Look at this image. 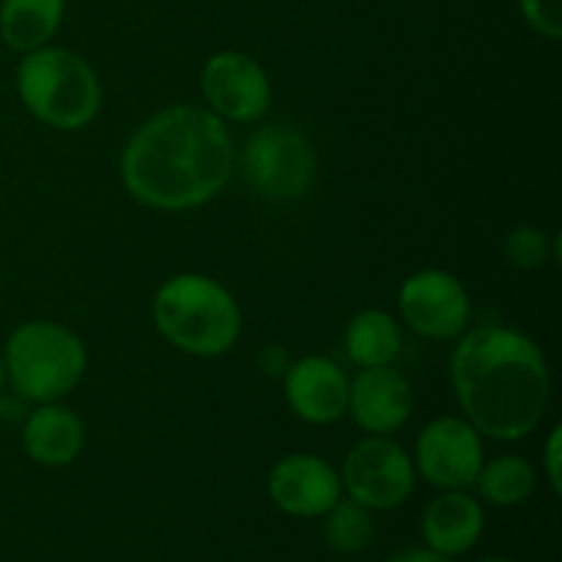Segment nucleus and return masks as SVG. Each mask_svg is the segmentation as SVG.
<instances>
[{
    "mask_svg": "<svg viewBox=\"0 0 562 562\" xmlns=\"http://www.w3.org/2000/svg\"><path fill=\"white\" fill-rule=\"evenodd\" d=\"M324 519V541L329 543V549L340 554H357L362 549H368L373 543V516L371 510L362 508L355 499L340 497Z\"/></svg>",
    "mask_w": 562,
    "mask_h": 562,
    "instance_id": "6ab92c4d",
    "label": "nucleus"
},
{
    "mask_svg": "<svg viewBox=\"0 0 562 562\" xmlns=\"http://www.w3.org/2000/svg\"><path fill=\"white\" fill-rule=\"evenodd\" d=\"M16 91L42 124L66 132L91 124L102 108V86L88 60L49 44L31 49L20 60Z\"/></svg>",
    "mask_w": 562,
    "mask_h": 562,
    "instance_id": "20e7f679",
    "label": "nucleus"
},
{
    "mask_svg": "<svg viewBox=\"0 0 562 562\" xmlns=\"http://www.w3.org/2000/svg\"><path fill=\"white\" fill-rule=\"evenodd\" d=\"M258 366H261L263 373H269V376H283L291 366L289 351H285L283 346H267V349L261 351V357H258Z\"/></svg>",
    "mask_w": 562,
    "mask_h": 562,
    "instance_id": "5701e85b",
    "label": "nucleus"
},
{
    "mask_svg": "<svg viewBox=\"0 0 562 562\" xmlns=\"http://www.w3.org/2000/svg\"><path fill=\"white\" fill-rule=\"evenodd\" d=\"M3 384H5V366H3V357H0V393H3Z\"/></svg>",
    "mask_w": 562,
    "mask_h": 562,
    "instance_id": "393cba45",
    "label": "nucleus"
},
{
    "mask_svg": "<svg viewBox=\"0 0 562 562\" xmlns=\"http://www.w3.org/2000/svg\"><path fill=\"white\" fill-rule=\"evenodd\" d=\"M505 258L514 263L516 269H541L552 256H558V245L547 236V231L536 228V225H519L505 236Z\"/></svg>",
    "mask_w": 562,
    "mask_h": 562,
    "instance_id": "aec40b11",
    "label": "nucleus"
},
{
    "mask_svg": "<svg viewBox=\"0 0 562 562\" xmlns=\"http://www.w3.org/2000/svg\"><path fill=\"white\" fill-rule=\"evenodd\" d=\"M404 322L423 338H459L472 316L470 294L456 274L445 269H423L409 274L398 291Z\"/></svg>",
    "mask_w": 562,
    "mask_h": 562,
    "instance_id": "1a4fd4ad",
    "label": "nucleus"
},
{
    "mask_svg": "<svg viewBox=\"0 0 562 562\" xmlns=\"http://www.w3.org/2000/svg\"><path fill=\"white\" fill-rule=\"evenodd\" d=\"M475 483L486 503L510 508V505L525 503L536 492V470L530 467V461L519 459V456H499L488 464L483 461Z\"/></svg>",
    "mask_w": 562,
    "mask_h": 562,
    "instance_id": "a211bd4d",
    "label": "nucleus"
},
{
    "mask_svg": "<svg viewBox=\"0 0 562 562\" xmlns=\"http://www.w3.org/2000/svg\"><path fill=\"white\" fill-rule=\"evenodd\" d=\"M415 464L398 442L384 434L362 439L346 456L340 483L368 510H393L415 492Z\"/></svg>",
    "mask_w": 562,
    "mask_h": 562,
    "instance_id": "0eeeda50",
    "label": "nucleus"
},
{
    "mask_svg": "<svg viewBox=\"0 0 562 562\" xmlns=\"http://www.w3.org/2000/svg\"><path fill=\"white\" fill-rule=\"evenodd\" d=\"M481 562H516V560H510V558H486V560H481Z\"/></svg>",
    "mask_w": 562,
    "mask_h": 562,
    "instance_id": "a878e982",
    "label": "nucleus"
},
{
    "mask_svg": "<svg viewBox=\"0 0 562 562\" xmlns=\"http://www.w3.org/2000/svg\"><path fill=\"white\" fill-rule=\"evenodd\" d=\"M154 324L184 355L220 357L239 340L241 311L223 283L184 272L162 283L154 296Z\"/></svg>",
    "mask_w": 562,
    "mask_h": 562,
    "instance_id": "7ed1b4c3",
    "label": "nucleus"
},
{
    "mask_svg": "<svg viewBox=\"0 0 562 562\" xmlns=\"http://www.w3.org/2000/svg\"><path fill=\"white\" fill-rule=\"evenodd\" d=\"M412 406L409 382L393 366L362 368L360 376L349 382V412L368 434L398 431L409 420Z\"/></svg>",
    "mask_w": 562,
    "mask_h": 562,
    "instance_id": "ddd939ff",
    "label": "nucleus"
},
{
    "mask_svg": "<svg viewBox=\"0 0 562 562\" xmlns=\"http://www.w3.org/2000/svg\"><path fill=\"white\" fill-rule=\"evenodd\" d=\"M560 459H562V428L554 426L552 434H549L547 448H543V464H547L549 486H552L554 494L562 492V483H560Z\"/></svg>",
    "mask_w": 562,
    "mask_h": 562,
    "instance_id": "4be33fe9",
    "label": "nucleus"
},
{
    "mask_svg": "<svg viewBox=\"0 0 562 562\" xmlns=\"http://www.w3.org/2000/svg\"><path fill=\"white\" fill-rule=\"evenodd\" d=\"M241 176L267 201H294L316 179V148L291 124L258 126L241 148Z\"/></svg>",
    "mask_w": 562,
    "mask_h": 562,
    "instance_id": "423d86ee",
    "label": "nucleus"
},
{
    "mask_svg": "<svg viewBox=\"0 0 562 562\" xmlns=\"http://www.w3.org/2000/svg\"><path fill=\"white\" fill-rule=\"evenodd\" d=\"M3 366L20 398L53 404L80 384L88 355L82 340L64 324L27 322L11 333Z\"/></svg>",
    "mask_w": 562,
    "mask_h": 562,
    "instance_id": "39448f33",
    "label": "nucleus"
},
{
    "mask_svg": "<svg viewBox=\"0 0 562 562\" xmlns=\"http://www.w3.org/2000/svg\"><path fill=\"white\" fill-rule=\"evenodd\" d=\"M401 327L384 311H362L346 327V351L360 368L393 366L401 355Z\"/></svg>",
    "mask_w": 562,
    "mask_h": 562,
    "instance_id": "f3484780",
    "label": "nucleus"
},
{
    "mask_svg": "<svg viewBox=\"0 0 562 562\" xmlns=\"http://www.w3.org/2000/svg\"><path fill=\"white\" fill-rule=\"evenodd\" d=\"M269 497L283 514L300 519H322L340 497V472L329 461L311 453H294L280 459L269 472Z\"/></svg>",
    "mask_w": 562,
    "mask_h": 562,
    "instance_id": "9b49d317",
    "label": "nucleus"
},
{
    "mask_svg": "<svg viewBox=\"0 0 562 562\" xmlns=\"http://www.w3.org/2000/svg\"><path fill=\"white\" fill-rule=\"evenodd\" d=\"M285 376V401L300 420L329 426L349 412V376L327 357H302Z\"/></svg>",
    "mask_w": 562,
    "mask_h": 562,
    "instance_id": "f8f14e48",
    "label": "nucleus"
},
{
    "mask_svg": "<svg viewBox=\"0 0 562 562\" xmlns=\"http://www.w3.org/2000/svg\"><path fill=\"white\" fill-rule=\"evenodd\" d=\"M25 453L42 467H66L86 448V426L66 406L42 404L25 417L22 428Z\"/></svg>",
    "mask_w": 562,
    "mask_h": 562,
    "instance_id": "2eb2a0df",
    "label": "nucleus"
},
{
    "mask_svg": "<svg viewBox=\"0 0 562 562\" xmlns=\"http://www.w3.org/2000/svg\"><path fill=\"white\" fill-rule=\"evenodd\" d=\"M201 88L209 110L223 121L252 124L272 104V82L256 58L245 53L212 55L201 71Z\"/></svg>",
    "mask_w": 562,
    "mask_h": 562,
    "instance_id": "9d476101",
    "label": "nucleus"
},
{
    "mask_svg": "<svg viewBox=\"0 0 562 562\" xmlns=\"http://www.w3.org/2000/svg\"><path fill=\"white\" fill-rule=\"evenodd\" d=\"M456 398L477 434L516 442L538 428L552 395L547 357L525 333L499 324L470 329L450 357Z\"/></svg>",
    "mask_w": 562,
    "mask_h": 562,
    "instance_id": "f03ea898",
    "label": "nucleus"
},
{
    "mask_svg": "<svg viewBox=\"0 0 562 562\" xmlns=\"http://www.w3.org/2000/svg\"><path fill=\"white\" fill-rule=\"evenodd\" d=\"M486 516L481 503L464 488H448L426 505L420 519L423 541L431 552L445 558H461L481 541Z\"/></svg>",
    "mask_w": 562,
    "mask_h": 562,
    "instance_id": "4468645a",
    "label": "nucleus"
},
{
    "mask_svg": "<svg viewBox=\"0 0 562 562\" xmlns=\"http://www.w3.org/2000/svg\"><path fill=\"white\" fill-rule=\"evenodd\" d=\"M234 162L225 121L209 108L176 104L137 126L121 154V179L143 206L184 212L220 195Z\"/></svg>",
    "mask_w": 562,
    "mask_h": 562,
    "instance_id": "f257e3e1",
    "label": "nucleus"
},
{
    "mask_svg": "<svg viewBox=\"0 0 562 562\" xmlns=\"http://www.w3.org/2000/svg\"><path fill=\"white\" fill-rule=\"evenodd\" d=\"M387 562H453L450 558H445V554H437L431 552V549H406V552H398L393 554Z\"/></svg>",
    "mask_w": 562,
    "mask_h": 562,
    "instance_id": "b1692460",
    "label": "nucleus"
},
{
    "mask_svg": "<svg viewBox=\"0 0 562 562\" xmlns=\"http://www.w3.org/2000/svg\"><path fill=\"white\" fill-rule=\"evenodd\" d=\"M519 9L536 33L552 42L562 36V0H519Z\"/></svg>",
    "mask_w": 562,
    "mask_h": 562,
    "instance_id": "412c9836",
    "label": "nucleus"
},
{
    "mask_svg": "<svg viewBox=\"0 0 562 562\" xmlns=\"http://www.w3.org/2000/svg\"><path fill=\"white\" fill-rule=\"evenodd\" d=\"M66 0H3L0 3V38L16 53L44 47L64 22Z\"/></svg>",
    "mask_w": 562,
    "mask_h": 562,
    "instance_id": "dca6fc26",
    "label": "nucleus"
},
{
    "mask_svg": "<svg viewBox=\"0 0 562 562\" xmlns=\"http://www.w3.org/2000/svg\"><path fill=\"white\" fill-rule=\"evenodd\" d=\"M412 464L423 481L442 492L475 486L483 467L481 434L467 417H437L417 437Z\"/></svg>",
    "mask_w": 562,
    "mask_h": 562,
    "instance_id": "6e6552de",
    "label": "nucleus"
}]
</instances>
